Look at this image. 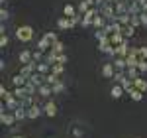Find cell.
Here are the masks:
<instances>
[{"label": "cell", "mask_w": 147, "mask_h": 138, "mask_svg": "<svg viewBox=\"0 0 147 138\" xmlns=\"http://www.w3.org/2000/svg\"><path fill=\"white\" fill-rule=\"evenodd\" d=\"M92 24H94V26H96V28H100V26H104V20H102V18H98V16H96V18H94V20H92Z\"/></svg>", "instance_id": "ffe728a7"}, {"label": "cell", "mask_w": 147, "mask_h": 138, "mask_svg": "<svg viewBox=\"0 0 147 138\" xmlns=\"http://www.w3.org/2000/svg\"><path fill=\"white\" fill-rule=\"evenodd\" d=\"M14 115H16V120H22V118H24L26 115H28V113H26V109H24V107H18Z\"/></svg>", "instance_id": "30bf717a"}, {"label": "cell", "mask_w": 147, "mask_h": 138, "mask_svg": "<svg viewBox=\"0 0 147 138\" xmlns=\"http://www.w3.org/2000/svg\"><path fill=\"white\" fill-rule=\"evenodd\" d=\"M139 59H147V47H141L139 49Z\"/></svg>", "instance_id": "7402d4cb"}, {"label": "cell", "mask_w": 147, "mask_h": 138, "mask_svg": "<svg viewBox=\"0 0 147 138\" xmlns=\"http://www.w3.org/2000/svg\"><path fill=\"white\" fill-rule=\"evenodd\" d=\"M0 120H2V124H14V120H16V115H6V113H2V116H0Z\"/></svg>", "instance_id": "7a4b0ae2"}, {"label": "cell", "mask_w": 147, "mask_h": 138, "mask_svg": "<svg viewBox=\"0 0 147 138\" xmlns=\"http://www.w3.org/2000/svg\"><path fill=\"white\" fill-rule=\"evenodd\" d=\"M16 36H18V40H22V42H30V40L34 38V30H32L30 26H20L18 32H16Z\"/></svg>", "instance_id": "6da1fadb"}, {"label": "cell", "mask_w": 147, "mask_h": 138, "mask_svg": "<svg viewBox=\"0 0 147 138\" xmlns=\"http://www.w3.org/2000/svg\"><path fill=\"white\" fill-rule=\"evenodd\" d=\"M45 38H47V40H49V42H51V44H53V42H55V40H57V36L53 34V32H47V34H45Z\"/></svg>", "instance_id": "44dd1931"}, {"label": "cell", "mask_w": 147, "mask_h": 138, "mask_svg": "<svg viewBox=\"0 0 147 138\" xmlns=\"http://www.w3.org/2000/svg\"><path fill=\"white\" fill-rule=\"evenodd\" d=\"M110 42H112L114 46H116V44H124V40H122V34H120V32H114L112 38H110Z\"/></svg>", "instance_id": "52a82bcc"}, {"label": "cell", "mask_w": 147, "mask_h": 138, "mask_svg": "<svg viewBox=\"0 0 147 138\" xmlns=\"http://www.w3.org/2000/svg\"><path fill=\"white\" fill-rule=\"evenodd\" d=\"M137 67H139V71H141V73H145V71H147V63H145V59H139Z\"/></svg>", "instance_id": "ac0fdd59"}, {"label": "cell", "mask_w": 147, "mask_h": 138, "mask_svg": "<svg viewBox=\"0 0 147 138\" xmlns=\"http://www.w3.org/2000/svg\"><path fill=\"white\" fill-rule=\"evenodd\" d=\"M122 34H124L125 38L134 36V34H136V26H131V24H129V26H125V28H122Z\"/></svg>", "instance_id": "8992f818"}, {"label": "cell", "mask_w": 147, "mask_h": 138, "mask_svg": "<svg viewBox=\"0 0 147 138\" xmlns=\"http://www.w3.org/2000/svg\"><path fill=\"white\" fill-rule=\"evenodd\" d=\"M0 46H2V47L8 46V36H2V40H0Z\"/></svg>", "instance_id": "d4e9b609"}, {"label": "cell", "mask_w": 147, "mask_h": 138, "mask_svg": "<svg viewBox=\"0 0 147 138\" xmlns=\"http://www.w3.org/2000/svg\"><path fill=\"white\" fill-rule=\"evenodd\" d=\"M129 95H131V99H134V101H141V97H143V93L137 91V89H131V91H129Z\"/></svg>", "instance_id": "7c38bea8"}, {"label": "cell", "mask_w": 147, "mask_h": 138, "mask_svg": "<svg viewBox=\"0 0 147 138\" xmlns=\"http://www.w3.org/2000/svg\"><path fill=\"white\" fill-rule=\"evenodd\" d=\"M39 115H41V109L39 107H30V111H28V116L30 118H37Z\"/></svg>", "instance_id": "5b68a950"}, {"label": "cell", "mask_w": 147, "mask_h": 138, "mask_svg": "<svg viewBox=\"0 0 147 138\" xmlns=\"http://www.w3.org/2000/svg\"><path fill=\"white\" fill-rule=\"evenodd\" d=\"M73 132H75V136H82V130H80V128H75V130H73Z\"/></svg>", "instance_id": "83f0119b"}, {"label": "cell", "mask_w": 147, "mask_h": 138, "mask_svg": "<svg viewBox=\"0 0 147 138\" xmlns=\"http://www.w3.org/2000/svg\"><path fill=\"white\" fill-rule=\"evenodd\" d=\"M51 93H53V87H41V95H43V97H49V95H51Z\"/></svg>", "instance_id": "e0dca14e"}, {"label": "cell", "mask_w": 147, "mask_h": 138, "mask_svg": "<svg viewBox=\"0 0 147 138\" xmlns=\"http://www.w3.org/2000/svg\"><path fill=\"white\" fill-rule=\"evenodd\" d=\"M139 18H141V24H145V26H147V12L139 14Z\"/></svg>", "instance_id": "4316f807"}, {"label": "cell", "mask_w": 147, "mask_h": 138, "mask_svg": "<svg viewBox=\"0 0 147 138\" xmlns=\"http://www.w3.org/2000/svg\"><path fill=\"white\" fill-rule=\"evenodd\" d=\"M65 61H67V55H57V63H61V65H63Z\"/></svg>", "instance_id": "484cf974"}, {"label": "cell", "mask_w": 147, "mask_h": 138, "mask_svg": "<svg viewBox=\"0 0 147 138\" xmlns=\"http://www.w3.org/2000/svg\"><path fill=\"white\" fill-rule=\"evenodd\" d=\"M41 53H43V51H35V53H34V59H35V61H37V59H41Z\"/></svg>", "instance_id": "f1b7e54d"}, {"label": "cell", "mask_w": 147, "mask_h": 138, "mask_svg": "<svg viewBox=\"0 0 147 138\" xmlns=\"http://www.w3.org/2000/svg\"><path fill=\"white\" fill-rule=\"evenodd\" d=\"M61 71H63V65H61V63H57L55 67H53V73H55V75H59Z\"/></svg>", "instance_id": "603a6c76"}, {"label": "cell", "mask_w": 147, "mask_h": 138, "mask_svg": "<svg viewBox=\"0 0 147 138\" xmlns=\"http://www.w3.org/2000/svg\"><path fill=\"white\" fill-rule=\"evenodd\" d=\"M14 138H20V136H14Z\"/></svg>", "instance_id": "f546056e"}, {"label": "cell", "mask_w": 147, "mask_h": 138, "mask_svg": "<svg viewBox=\"0 0 147 138\" xmlns=\"http://www.w3.org/2000/svg\"><path fill=\"white\" fill-rule=\"evenodd\" d=\"M63 91V85L61 83H55V87H53V93H61Z\"/></svg>", "instance_id": "cb8c5ba5"}, {"label": "cell", "mask_w": 147, "mask_h": 138, "mask_svg": "<svg viewBox=\"0 0 147 138\" xmlns=\"http://www.w3.org/2000/svg\"><path fill=\"white\" fill-rule=\"evenodd\" d=\"M32 57H34V53H30V51H22L20 53V61L22 63H32Z\"/></svg>", "instance_id": "277c9868"}, {"label": "cell", "mask_w": 147, "mask_h": 138, "mask_svg": "<svg viewBox=\"0 0 147 138\" xmlns=\"http://www.w3.org/2000/svg\"><path fill=\"white\" fill-rule=\"evenodd\" d=\"M51 47H53V53H55V55H57V53H61V51H63V44H61V42H55V44H53Z\"/></svg>", "instance_id": "5bb4252c"}, {"label": "cell", "mask_w": 147, "mask_h": 138, "mask_svg": "<svg viewBox=\"0 0 147 138\" xmlns=\"http://www.w3.org/2000/svg\"><path fill=\"white\" fill-rule=\"evenodd\" d=\"M122 89H124V87H120V85H114L112 87V97L114 99H120V97H122Z\"/></svg>", "instance_id": "9c48e42d"}, {"label": "cell", "mask_w": 147, "mask_h": 138, "mask_svg": "<svg viewBox=\"0 0 147 138\" xmlns=\"http://www.w3.org/2000/svg\"><path fill=\"white\" fill-rule=\"evenodd\" d=\"M37 71H39V73H47V71H49V63H39V65H37Z\"/></svg>", "instance_id": "2e32d148"}, {"label": "cell", "mask_w": 147, "mask_h": 138, "mask_svg": "<svg viewBox=\"0 0 147 138\" xmlns=\"http://www.w3.org/2000/svg\"><path fill=\"white\" fill-rule=\"evenodd\" d=\"M134 85H136V87H139V91H147V83L143 79H139V77H137V79H134Z\"/></svg>", "instance_id": "ba28073f"}, {"label": "cell", "mask_w": 147, "mask_h": 138, "mask_svg": "<svg viewBox=\"0 0 147 138\" xmlns=\"http://www.w3.org/2000/svg\"><path fill=\"white\" fill-rule=\"evenodd\" d=\"M127 75H129V79H137V77H136V75H137L136 67H127Z\"/></svg>", "instance_id": "d6986e66"}, {"label": "cell", "mask_w": 147, "mask_h": 138, "mask_svg": "<svg viewBox=\"0 0 147 138\" xmlns=\"http://www.w3.org/2000/svg\"><path fill=\"white\" fill-rule=\"evenodd\" d=\"M104 75H106V77H112V75H114V69H112L110 63H106V65H104Z\"/></svg>", "instance_id": "9a60e30c"}, {"label": "cell", "mask_w": 147, "mask_h": 138, "mask_svg": "<svg viewBox=\"0 0 147 138\" xmlns=\"http://www.w3.org/2000/svg\"><path fill=\"white\" fill-rule=\"evenodd\" d=\"M90 4H92V0H82V2L79 4V10L80 12H88V6H90Z\"/></svg>", "instance_id": "8fae6325"}, {"label": "cell", "mask_w": 147, "mask_h": 138, "mask_svg": "<svg viewBox=\"0 0 147 138\" xmlns=\"http://www.w3.org/2000/svg\"><path fill=\"white\" fill-rule=\"evenodd\" d=\"M45 115H47V116H55V115H57V107H55L53 103H47V105H45Z\"/></svg>", "instance_id": "3957f363"}, {"label": "cell", "mask_w": 147, "mask_h": 138, "mask_svg": "<svg viewBox=\"0 0 147 138\" xmlns=\"http://www.w3.org/2000/svg\"><path fill=\"white\" fill-rule=\"evenodd\" d=\"M63 12H65L67 16H71V18H73V16H77V14H75V6H71V4H67V6L63 8Z\"/></svg>", "instance_id": "4fadbf2b"}]
</instances>
